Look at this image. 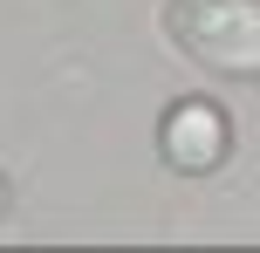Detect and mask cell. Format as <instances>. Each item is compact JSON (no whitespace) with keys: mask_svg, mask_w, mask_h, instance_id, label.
<instances>
[{"mask_svg":"<svg viewBox=\"0 0 260 253\" xmlns=\"http://www.w3.org/2000/svg\"><path fill=\"white\" fill-rule=\"evenodd\" d=\"M165 27L192 62L219 76H260V0H171Z\"/></svg>","mask_w":260,"mask_h":253,"instance_id":"obj_1","label":"cell"},{"mask_svg":"<svg viewBox=\"0 0 260 253\" xmlns=\"http://www.w3.org/2000/svg\"><path fill=\"white\" fill-rule=\"evenodd\" d=\"M157 144H165V164L171 171H185V178H199V171H219L226 164V117L212 103H178L165 117V130H157Z\"/></svg>","mask_w":260,"mask_h":253,"instance_id":"obj_2","label":"cell"},{"mask_svg":"<svg viewBox=\"0 0 260 253\" xmlns=\"http://www.w3.org/2000/svg\"><path fill=\"white\" fill-rule=\"evenodd\" d=\"M0 205H7V185H0Z\"/></svg>","mask_w":260,"mask_h":253,"instance_id":"obj_3","label":"cell"}]
</instances>
